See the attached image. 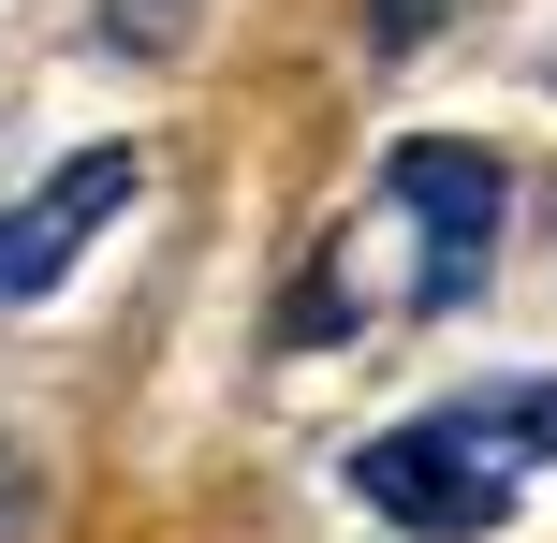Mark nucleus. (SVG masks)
Listing matches in <instances>:
<instances>
[{
	"label": "nucleus",
	"instance_id": "obj_1",
	"mask_svg": "<svg viewBox=\"0 0 557 543\" xmlns=\"http://www.w3.org/2000/svg\"><path fill=\"white\" fill-rule=\"evenodd\" d=\"M513 485H529V470H513L499 441L470 427V411H425V427H382V441L352 456V499H367V515H396L411 543H484V529L513 515Z\"/></svg>",
	"mask_w": 557,
	"mask_h": 543
},
{
	"label": "nucleus",
	"instance_id": "obj_2",
	"mask_svg": "<svg viewBox=\"0 0 557 543\" xmlns=\"http://www.w3.org/2000/svg\"><path fill=\"white\" fill-rule=\"evenodd\" d=\"M382 206H396V221H411L425 235V309H455V294H470L484 280V250H499V162H484V147H455V133H411V147H396V162H382Z\"/></svg>",
	"mask_w": 557,
	"mask_h": 543
},
{
	"label": "nucleus",
	"instance_id": "obj_3",
	"mask_svg": "<svg viewBox=\"0 0 557 543\" xmlns=\"http://www.w3.org/2000/svg\"><path fill=\"white\" fill-rule=\"evenodd\" d=\"M117 206H133V147H74L45 192H15V206H0V309H29V294H45Z\"/></svg>",
	"mask_w": 557,
	"mask_h": 543
},
{
	"label": "nucleus",
	"instance_id": "obj_4",
	"mask_svg": "<svg viewBox=\"0 0 557 543\" xmlns=\"http://www.w3.org/2000/svg\"><path fill=\"white\" fill-rule=\"evenodd\" d=\"M470 427L499 441L513 470H529V456H557V382H499V397H470Z\"/></svg>",
	"mask_w": 557,
	"mask_h": 543
},
{
	"label": "nucleus",
	"instance_id": "obj_5",
	"mask_svg": "<svg viewBox=\"0 0 557 543\" xmlns=\"http://www.w3.org/2000/svg\"><path fill=\"white\" fill-rule=\"evenodd\" d=\"M425 29H441V0H367V45H382V59H411Z\"/></svg>",
	"mask_w": 557,
	"mask_h": 543
},
{
	"label": "nucleus",
	"instance_id": "obj_6",
	"mask_svg": "<svg viewBox=\"0 0 557 543\" xmlns=\"http://www.w3.org/2000/svg\"><path fill=\"white\" fill-rule=\"evenodd\" d=\"M15 499H29V470H15V441H0V529H15Z\"/></svg>",
	"mask_w": 557,
	"mask_h": 543
}]
</instances>
